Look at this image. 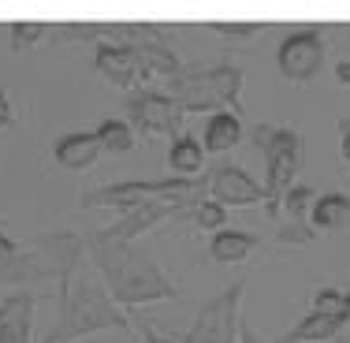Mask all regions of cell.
I'll list each match as a JSON object with an SVG mask.
<instances>
[{
    "mask_svg": "<svg viewBox=\"0 0 350 343\" xmlns=\"http://www.w3.org/2000/svg\"><path fill=\"white\" fill-rule=\"evenodd\" d=\"M94 262L101 269V280L108 295L116 298L120 309L161 303V298H175L179 288L157 269V262L138 246V242H112L105 236L94 239Z\"/></svg>",
    "mask_w": 350,
    "mask_h": 343,
    "instance_id": "6da1fadb",
    "label": "cell"
},
{
    "mask_svg": "<svg viewBox=\"0 0 350 343\" xmlns=\"http://www.w3.org/2000/svg\"><path fill=\"white\" fill-rule=\"evenodd\" d=\"M105 329H131V317L116 306V298L108 295L105 280L97 276H71L64 280V309H60V325L49 332L45 343H68L90 332H105Z\"/></svg>",
    "mask_w": 350,
    "mask_h": 343,
    "instance_id": "7a4b0ae2",
    "label": "cell"
},
{
    "mask_svg": "<svg viewBox=\"0 0 350 343\" xmlns=\"http://www.w3.org/2000/svg\"><path fill=\"white\" fill-rule=\"evenodd\" d=\"M168 94L183 105L187 112H235L243 120V71L228 68V64H213V68H183L168 82Z\"/></svg>",
    "mask_w": 350,
    "mask_h": 343,
    "instance_id": "3957f363",
    "label": "cell"
},
{
    "mask_svg": "<svg viewBox=\"0 0 350 343\" xmlns=\"http://www.w3.org/2000/svg\"><path fill=\"white\" fill-rule=\"evenodd\" d=\"M254 146L265 153V205L272 216H280L283 198L295 187V172L302 161V138L295 127H254Z\"/></svg>",
    "mask_w": 350,
    "mask_h": 343,
    "instance_id": "277c9868",
    "label": "cell"
},
{
    "mask_svg": "<svg viewBox=\"0 0 350 343\" xmlns=\"http://www.w3.org/2000/svg\"><path fill=\"white\" fill-rule=\"evenodd\" d=\"M79 239L68 231H56V236H38L27 246H19V262L4 280H49V276H64L71 280L75 265H79Z\"/></svg>",
    "mask_w": 350,
    "mask_h": 343,
    "instance_id": "5b68a950",
    "label": "cell"
},
{
    "mask_svg": "<svg viewBox=\"0 0 350 343\" xmlns=\"http://www.w3.org/2000/svg\"><path fill=\"white\" fill-rule=\"evenodd\" d=\"M194 190H205L209 194V172L202 175V179H127V183H112V187H97V190H86L82 194V209H123V213H131V209H138L142 202H149V198H164V194H194Z\"/></svg>",
    "mask_w": 350,
    "mask_h": 343,
    "instance_id": "8992f818",
    "label": "cell"
},
{
    "mask_svg": "<svg viewBox=\"0 0 350 343\" xmlns=\"http://www.w3.org/2000/svg\"><path fill=\"white\" fill-rule=\"evenodd\" d=\"M246 283H231L228 291H220L216 298H209L202 309H198L194 325H190L187 343H235L239 340V303H243Z\"/></svg>",
    "mask_w": 350,
    "mask_h": 343,
    "instance_id": "52a82bcc",
    "label": "cell"
},
{
    "mask_svg": "<svg viewBox=\"0 0 350 343\" xmlns=\"http://www.w3.org/2000/svg\"><path fill=\"white\" fill-rule=\"evenodd\" d=\"M194 202H202V190H194V194H164V198H149V202H142L138 209H131V213H123V220H116L112 228H105L101 236L112 239V242H138L146 231H153L157 224H164L168 216H183Z\"/></svg>",
    "mask_w": 350,
    "mask_h": 343,
    "instance_id": "ba28073f",
    "label": "cell"
},
{
    "mask_svg": "<svg viewBox=\"0 0 350 343\" xmlns=\"http://www.w3.org/2000/svg\"><path fill=\"white\" fill-rule=\"evenodd\" d=\"M276 68L291 82H310L324 68V38L317 30H295L280 41L276 49Z\"/></svg>",
    "mask_w": 350,
    "mask_h": 343,
    "instance_id": "9c48e42d",
    "label": "cell"
},
{
    "mask_svg": "<svg viewBox=\"0 0 350 343\" xmlns=\"http://www.w3.org/2000/svg\"><path fill=\"white\" fill-rule=\"evenodd\" d=\"M127 112L142 131H157V135H175L183 123V105L172 94H157V90H135L127 97Z\"/></svg>",
    "mask_w": 350,
    "mask_h": 343,
    "instance_id": "30bf717a",
    "label": "cell"
},
{
    "mask_svg": "<svg viewBox=\"0 0 350 343\" xmlns=\"http://www.w3.org/2000/svg\"><path fill=\"white\" fill-rule=\"evenodd\" d=\"M209 198L228 205H257L265 202V187L254 179L250 172L235 168V164H220V168L209 172Z\"/></svg>",
    "mask_w": 350,
    "mask_h": 343,
    "instance_id": "8fae6325",
    "label": "cell"
},
{
    "mask_svg": "<svg viewBox=\"0 0 350 343\" xmlns=\"http://www.w3.org/2000/svg\"><path fill=\"white\" fill-rule=\"evenodd\" d=\"M94 64L97 71L105 75L112 86H135V82L142 79V64H138V53L131 41H120V45H108V41H101L94 53Z\"/></svg>",
    "mask_w": 350,
    "mask_h": 343,
    "instance_id": "7c38bea8",
    "label": "cell"
},
{
    "mask_svg": "<svg viewBox=\"0 0 350 343\" xmlns=\"http://www.w3.org/2000/svg\"><path fill=\"white\" fill-rule=\"evenodd\" d=\"M101 153L105 149H101V142H97L94 131H71V135L56 138V146H53L56 164L68 168V172H86L90 164H97Z\"/></svg>",
    "mask_w": 350,
    "mask_h": 343,
    "instance_id": "4fadbf2b",
    "label": "cell"
},
{
    "mask_svg": "<svg viewBox=\"0 0 350 343\" xmlns=\"http://www.w3.org/2000/svg\"><path fill=\"white\" fill-rule=\"evenodd\" d=\"M30 325H34L30 295H8L0 303V343H30Z\"/></svg>",
    "mask_w": 350,
    "mask_h": 343,
    "instance_id": "5bb4252c",
    "label": "cell"
},
{
    "mask_svg": "<svg viewBox=\"0 0 350 343\" xmlns=\"http://www.w3.org/2000/svg\"><path fill=\"white\" fill-rule=\"evenodd\" d=\"M343 329H347L343 317H324V314H313L310 309V314H306L302 321L283 336V343H328V340H336Z\"/></svg>",
    "mask_w": 350,
    "mask_h": 343,
    "instance_id": "9a60e30c",
    "label": "cell"
},
{
    "mask_svg": "<svg viewBox=\"0 0 350 343\" xmlns=\"http://www.w3.org/2000/svg\"><path fill=\"white\" fill-rule=\"evenodd\" d=\"M254 250H257V236L239 231V228H224L213 236L209 254H213V262H220V265H239V262H246Z\"/></svg>",
    "mask_w": 350,
    "mask_h": 343,
    "instance_id": "2e32d148",
    "label": "cell"
},
{
    "mask_svg": "<svg viewBox=\"0 0 350 343\" xmlns=\"http://www.w3.org/2000/svg\"><path fill=\"white\" fill-rule=\"evenodd\" d=\"M239 142H243V120H239L235 112L209 116V123H205V138H202V146L209 149V153H228V149H235Z\"/></svg>",
    "mask_w": 350,
    "mask_h": 343,
    "instance_id": "e0dca14e",
    "label": "cell"
},
{
    "mask_svg": "<svg viewBox=\"0 0 350 343\" xmlns=\"http://www.w3.org/2000/svg\"><path fill=\"white\" fill-rule=\"evenodd\" d=\"M138 53V64H142V75H168V82L183 71V60L172 53L164 41H131Z\"/></svg>",
    "mask_w": 350,
    "mask_h": 343,
    "instance_id": "ac0fdd59",
    "label": "cell"
},
{
    "mask_svg": "<svg viewBox=\"0 0 350 343\" xmlns=\"http://www.w3.org/2000/svg\"><path fill=\"white\" fill-rule=\"evenodd\" d=\"M168 164H172V172L179 175V179H190V175H198V179H202L205 146L198 138H190V135H179V138L172 142V149H168Z\"/></svg>",
    "mask_w": 350,
    "mask_h": 343,
    "instance_id": "d6986e66",
    "label": "cell"
},
{
    "mask_svg": "<svg viewBox=\"0 0 350 343\" xmlns=\"http://www.w3.org/2000/svg\"><path fill=\"white\" fill-rule=\"evenodd\" d=\"M350 220V198L343 190H328V194H317V205H313V216L310 224L317 231H336Z\"/></svg>",
    "mask_w": 350,
    "mask_h": 343,
    "instance_id": "ffe728a7",
    "label": "cell"
},
{
    "mask_svg": "<svg viewBox=\"0 0 350 343\" xmlns=\"http://www.w3.org/2000/svg\"><path fill=\"white\" fill-rule=\"evenodd\" d=\"M94 135H97V142H101V149H108V153H127V149L135 146V131H131L123 120H105Z\"/></svg>",
    "mask_w": 350,
    "mask_h": 343,
    "instance_id": "44dd1931",
    "label": "cell"
},
{
    "mask_svg": "<svg viewBox=\"0 0 350 343\" xmlns=\"http://www.w3.org/2000/svg\"><path fill=\"white\" fill-rule=\"evenodd\" d=\"M313 205H317V190L313 187H291L287 198H283V213H287V220H298V224H310Z\"/></svg>",
    "mask_w": 350,
    "mask_h": 343,
    "instance_id": "7402d4cb",
    "label": "cell"
},
{
    "mask_svg": "<svg viewBox=\"0 0 350 343\" xmlns=\"http://www.w3.org/2000/svg\"><path fill=\"white\" fill-rule=\"evenodd\" d=\"M187 220H194L198 228H213V231H224V220H228V209L220 202H213V198H202V202H194L187 209Z\"/></svg>",
    "mask_w": 350,
    "mask_h": 343,
    "instance_id": "603a6c76",
    "label": "cell"
},
{
    "mask_svg": "<svg viewBox=\"0 0 350 343\" xmlns=\"http://www.w3.org/2000/svg\"><path fill=\"white\" fill-rule=\"evenodd\" d=\"M8 34H12V41H8V49H12V53H30V49L45 38V23L23 19V23H12V30H8Z\"/></svg>",
    "mask_w": 350,
    "mask_h": 343,
    "instance_id": "cb8c5ba5",
    "label": "cell"
},
{
    "mask_svg": "<svg viewBox=\"0 0 350 343\" xmlns=\"http://www.w3.org/2000/svg\"><path fill=\"white\" fill-rule=\"evenodd\" d=\"M343 303H347L343 291H336V288H321V291H317V298H313V314L343 317Z\"/></svg>",
    "mask_w": 350,
    "mask_h": 343,
    "instance_id": "d4e9b609",
    "label": "cell"
},
{
    "mask_svg": "<svg viewBox=\"0 0 350 343\" xmlns=\"http://www.w3.org/2000/svg\"><path fill=\"white\" fill-rule=\"evenodd\" d=\"M313 236H317L313 224H298V220L280 224V231H276V239H280V242H287V246H291V242H310Z\"/></svg>",
    "mask_w": 350,
    "mask_h": 343,
    "instance_id": "484cf974",
    "label": "cell"
},
{
    "mask_svg": "<svg viewBox=\"0 0 350 343\" xmlns=\"http://www.w3.org/2000/svg\"><path fill=\"white\" fill-rule=\"evenodd\" d=\"M209 27L216 30V34H224V38H239V41H246V38H254V34H257V23H224V19H216V23H209Z\"/></svg>",
    "mask_w": 350,
    "mask_h": 343,
    "instance_id": "4316f807",
    "label": "cell"
},
{
    "mask_svg": "<svg viewBox=\"0 0 350 343\" xmlns=\"http://www.w3.org/2000/svg\"><path fill=\"white\" fill-rule=\"evenodd\" d=\"M15 262H19V242H12L4 231H0V280L15 269Z\"/></svg>",
    "mask_w": 350,
    "mask_h": 343,
    "instance_id": "83f0119b",
    "label": "cell"
},
{
    "mask_svg": "<svg viewBox=\"0 0 350 343\" xmlns=\"http://www.w3.org/2000/svg\"><path fill=\"white\" fill-rule=\"evenodd\" d=\"M339 131H343V138H339V153H343V161L350 164V120L339 123Z\"/></svg>",
    "mask_w": 350,
    "mask_h": 343,
    "instance_id": "f1b7e54d",
    "label": "cell"
},
{
    "mask_svg": "<svg viewBox=\"0 0 350 343\" xmlns=\"http://www.w3.org/2000/svg\"><path fill=\"white\" fill-rule=\"evenodd\" d=\"M239 343H265V336L254 329V325H243V329H239Z\"/></svg>",
    "mask_w": 350,
    "mask_h": 343,
    "instance_id": "f546056e",
    "label": "cell"
},
{
    "mask_svg": "<svg viewBox=\"0 0 350 343\" xmlns=\"http://www.w3.org/2000/svg\"><path fill=\"white\" fill-rule=\"evenodd\" d=\"M138 329H142V336H146V343H187V340H164L161 332H153L149 325H138Z\"/></svg>",
    "mask_w": 350,
    "mask_h": 343,
    "instance_id": "4dcf8cb0",
    "label": "cell"
},
{
    "mask_svg": "<svg viewBox=\"0 0 350 343\" xmlns=\"http://www.w3.org/2000/svg\"><path fill=\"white\" fill-rule=\"evenodd\" d=\"M8 120H12V101H8V94L0 90V127H8Z\"/></svg>",
    "mask_w": 350,
    "mask_h": 343,
    "instance_id": "1f68e13d",
    "label": "cell"
},
{
    "mask_svg": "<svg viewBox=\"0 0 350 343\" xmlns=\"http://www.w3.org/2000/svg\"><path fill=\"white\" fill-rule=\"evenodd\" d=\"M336 82H343V86H350V60L336 64Z\"/></svg>",
    "mask_w": 350,
    "mask_h": 343,
    "instance_id": "d6a6232c",
    "label": "cell"
},
{
    "mask_svg": "<svg viewBox=\"0 0 350 343\" xmlns=\"http://www.w3.org/2000/svg\"><path fill=\"white\" fill-rule=\"evenodd\" d=\"M343 321L350 325V295H347V303H343Z\"/></svg>",
    "mask_w": 350,
    "mask_h": 343,
    "instance_id": "836d02e7",
    "label": "cell"
}]
</instances>
